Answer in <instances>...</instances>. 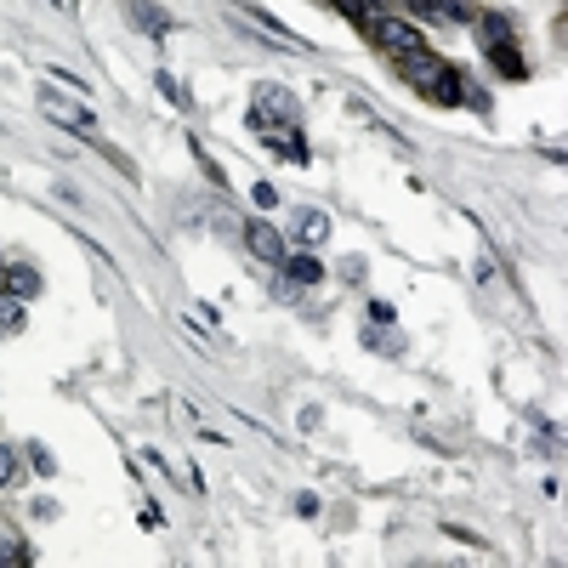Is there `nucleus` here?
<instances>
[{
    "mask_svg": "<svg viewBox=\"0 0 568 568\" xmlns=\"http://www.w3.org/2000/svg\"><path fill=\"white\" fill-rule=\"evenodd\" d=\"M364 29H370V40H375V46H381V52H392V57L426 52L421 29H415V23H409V18H387V12H381V18H370V23H364Z\"/></svg>",
    "mask_w": 568,
    "mask_h": 568,
    "instance_id": "obj_1",
    "label": "nucleus"
},
{
    "mask_svg": "<svg viewBox=\"0 0 568 568\" xmlns=\"http://www.w3.org/2000/svg\"><path fill=\"white\" fill-rule=\"evenodd\" d=\"M40 114L52 125H63V131H74V137H97V120H91L80 103H69V97H52V91H40Z\"/></svg>",
    "mask_w": 568,
    "mask_h": 568,
    "instance_id": "obj_2",
    "label": "nucleus"
},
{
    "mask_svg": "<svg viewBox=\"0 0 568 568\" xmlns=\"http://www.w3.org/2000/svg\"><path fill=\"white\" fill-rule=\"evenodd\" d=\"M245 245L256 250L267 267H284V256H290V250H284V233L273 228V222H245Z\"/></svg>",
    "mask_w": 568,
    "mask_h": 568,
    "instance_id": "obj_3",
    "label": "nucleus"
},
{
    "mask_svg": "<svg viewBox=\"0 0 568 568\" xmlns=\"http://www.w3.org/2000/svg\"><path fill=\"white\" fill-rule=\"evenodd\" d=\"M483 40H489V57H495L500 69L512 74V80H523V57L512 52V35H506V23H500V18H483Z\"/></svg>",
    "mask_w": 568,
    "mask_h": 568,
    "instance_id": "obj_4",
    "label": "nucleus"
},
{
    "mask_svg": "<svg viewBox=\"0 0 568 568\" xmlns=\"http://www.w3.org/2000/svg\"><path fill=\"white\" fill-rule=\"evenodd\" d=\"M256 120H279L284 131H290V125H296V97L284 86H262L256 91Z\"/></svg>",
    "mask_w": 568,
    "mask_h": 568,
    "instance_id": "obj_5",
    "label": "nucleus"
},
{
    "mask_svg": "<svg viewBox=\"0 0 568 568\" xmlns=\"http://www.w3.org/2000/svg\"><path fill=\"white\" fill-rule=\"evenodd\" d=\"M284 273H290L296 284H319L324 279V262H319V256H284Z\"/></svg>",
    "mask_w": 568,
    "mask_h": 568,
    "instance_id": "obj_6",
    "label": "nucleus"
},
{
    "mask_svg": "<svg viewBox=\"0 0 568 568\" xmlns=\"http://www.w3.org/2000/svg\"><path fill=\"white\" fill-rule=\"evenodd\" d=\"M131 18H137L148 35H171V18H165L160 6H148V0H131Z\"/></svg>",
    "mask_w": 568,
    "mask_h": 568,
    "instance_id": "obj_7",
    "label": "nucleus"
},
{
    "mask_svg": "<svg viewBox=\"0 0 568 568\" xmlns=\"http://www.w3.org/2000/svg\"><path fill=\"white\" fill-rule=\"evenodd\" d=\"M6 290L18 296V302H29L40 290V279H35V267H6Z\"/></svg>",
    "mask_w": 568,
    "mask_h": 568,
    "instance_id": "obj_8",
    "label": "nucleus"
},
{
    "mask_svg": "<svg viewBox=\"0 0 568 568\" xmlns=\"http://www.w3.org/2000/svg\"><path fill=\"white\" fill-rule=\"evenodd\" d=\"M296 233H302L307 245H324V233H330V222H324V211H302V222H296Z\"/></svg>",
    "mask_w": 568,
    "mask_h": 568,
    "instance_id": "obj_9",
    "label": "nucleus"
},
{
    "mask_svg": "<svg viewBox=\"0 0 568 568\" xmlns=\"http://www.w3.org/2000/svg\"><path fill=\"white\" fill-rule=\"evenodd\" d=\"M341 12H347V18L353 23H370V18H381V6H375V0H336Z\"/></svg>",
    "mask_w": 568,
    "mask_h": 568,
    "instance_id": "obj_10",
    "label": "nucleus"
},
{
    "mask_svg": "<svg viewBox=\"0 0 568 568\" xmlns=\"http://www.w3.org/2000/svg\"><path fill=\"white\" fill-rule=\"evenodd\" d=\"M12 478H18V455H12V449L0 444V489H6Z\"/></svg>",
    "mask_w": 568,
    "mask_h": 568,
    "instance_id": "obj_11",
    "label": "nucleus"
},
{
    "mask_svg": "<svg viewBox=\"0 0 568 568\" xmlns=\"http://www.w3.org/2000/svg\"><path fill=\"white\" fill-rule=\"evenodd\" d=\"M160 91H165V97H171V103H182V108H188V91H182L177 80H171V74H160Z\"/></svg>",
    "mask_w": 568,
    "mask_h": 568,
    "instance_id": "obj_12",
    "label": "nucleus"
},
{
    "mask_svg": "<svg viewBox=\"0 0 568 568\" xmlns=\"http://www.w3.org/2000/svg\"><path fill=\"white\" fill-rule=\"evenodd\" d=\"M296 512H302V517H319V495H296Z\"/></svg>",
    "mask_w": 568,
    "mask_h": 568,
    "instance_id": "obj_13",
    "label": "nucleus"
},
{
    "mask_svg": "<svg viewBox=\"0 0 568 568\" xmlns=\"http://www.w3.org/2000/svg\"><path fill=\"white\" fill-rule=\"evenodd\" d=\"M0 273H6V267H0Z\"/></svg>",
    "mask_w": 568,
    "mask_h": 568,
    "instance_id": "obj_14",
    "label": "nucleus"
}]
</instances>
